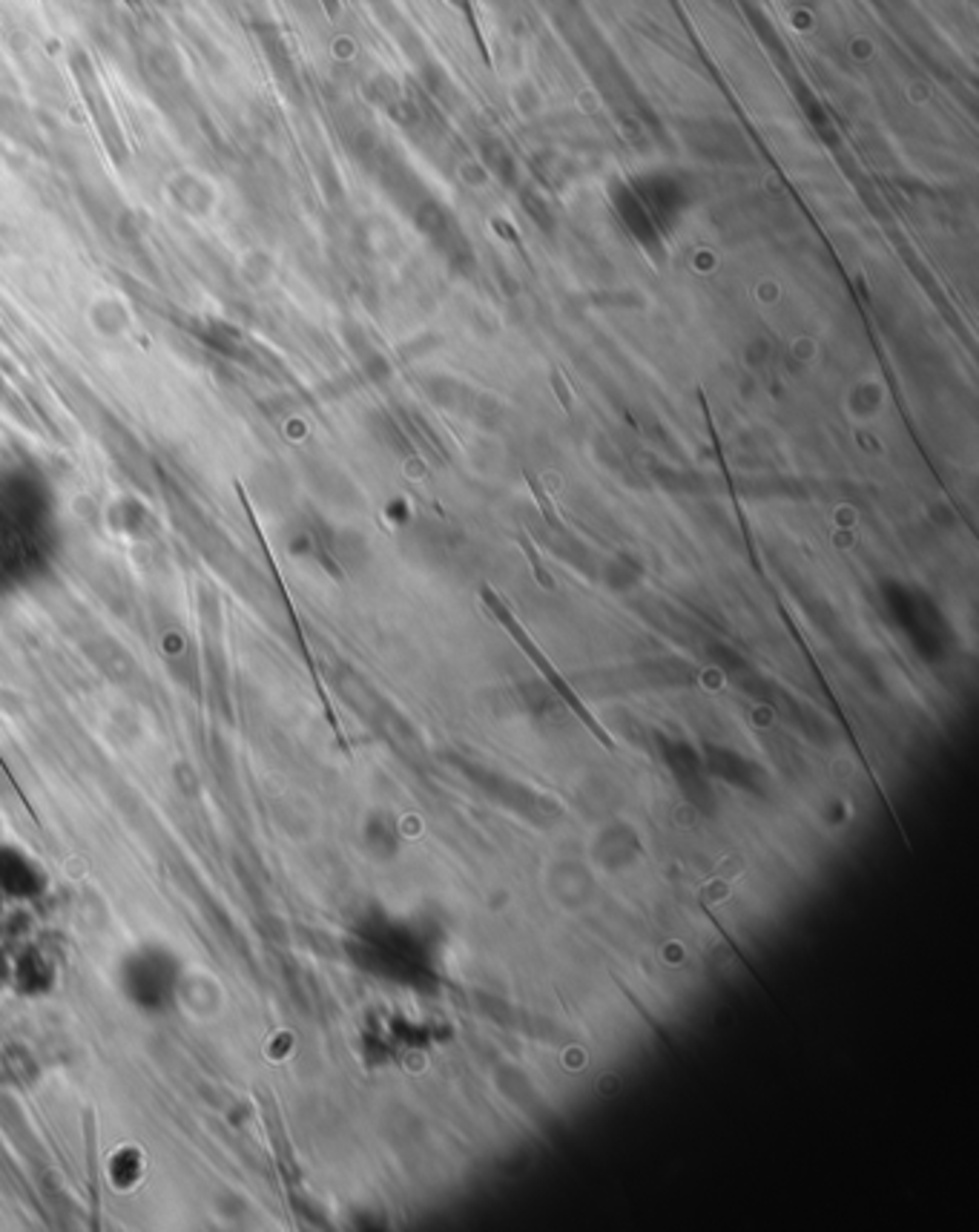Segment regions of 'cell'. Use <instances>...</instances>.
<instances>
[{
	"mask_svg": "<svg viewBox=\"0 0 979 1232\" xmlns=\"http://www.w3.org/2000/svg\"><path fill=\"white\" fill-rule=\"evenodd\" d=\"M482 597H485V603H488V609H492V612H495V615H498L500 621H503V627H506V630H509V633H512V636H515V641H518L520 647H523V650H526V656H529V658H532V661H535V667H538V670H540V673H543V676L549 678V684H552V687H555V690H558L560 696H563V698H566V701H569V707H572V710H575V713H578V716H580V721H583V724H586V727H589V730H592V733H595V738H598V741H600V744H603V747H609V750H615V741H612V738L606 736V730H603V727H600L598 721H595V718H592V713H589V710H586V707H583V704H580L578 698H575V693H572V690H569V684H563V681H560V676H558V673H555V670H552V664H549V661H546V656H543V653H540L538 647H535V644H532V641H529V636H526V633H523V630H520V627H518V621H515V618H512V615H509V609H506V606H503V600H500V597L495 595V592H492V589H485V592H482Z\"/></svg>",
	"mask_w": 979,
	"mask_h": 1232,
	"instance_id": "cell-1",
	"label": "cell"
}]
</instances>
